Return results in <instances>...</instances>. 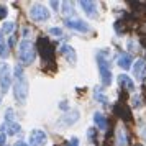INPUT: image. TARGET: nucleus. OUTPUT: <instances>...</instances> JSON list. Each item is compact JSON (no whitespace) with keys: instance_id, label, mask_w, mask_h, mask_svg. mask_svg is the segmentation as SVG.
Returning a JSON list of instances; mask_svg holds the SVG:
<instances>
[{"instance_id":"10","label":"nucleus","mask_w":146,"mask_h":146,"mask_svg":"<svg viewBox=\"0 0 146 146\" xmlns=\"http://www.w3.org/2000/svg\"><path fill=\"white\" fill-rule=\"evenodd\" d=\"M145 69H146V62L143 59H138L136 61V64L133 66V72L136 76V79H143V76H145Z\"/></svg>"},{"instance_id":"18","label":"nucleus","mask_w":146,"mask_h":146,"mask_svg":"<svg viewBox=\"0 0 146 146\" xmlns=\"http://www.w3.org/2000/svg\"><path fill=\"white\" fill-rule=\"evenodd\" d=\"M131 105L135 107V108H139V107H141V95H133Z\"/></svg>"},{"instance_id":"5","label":"nucleus","mask_w":146,"mask_h":146,"mask_svg":"<svg viewBox=\"0 0 146 146\" xmlns=\"http://www.w3.org/2000/svg\"><path fill=\"white\" fill-rule=\"evenodd\" d=\"M30 17H31V20L33 21H44V20L49 18V12H48L43 5L35 3L33 7L30 8Z\"/></svg>"},{"instance_id":"21","label":"nucleus","mask_w":146,"mask_h":146,"mask_svg":"<svg viewBox=\"0 0 146 146\" xmlns=\"http://www.w3.org/2000/svg\"><path fill=\"white\" fill-rule=\"evenodd\" d=\"M5 120H7V121H12V120H13V110H12V108H8L7 110V113H5Z\"/></svg>"},{"instance_id":"20","label":"nucleus","mask_w":146,"mask_h":146,"mask_svg":"<svg viewBox=\"0 0 146 146\" xmlns=\"http://www.w3.org/2000/svg\"><path fill=\"white\" fill-rule=\"evenodd\" d=\"M49 33L54 35V36H58V38H61V36H62V30H61V28H51Z\"/></svg>"},{"instance_id":"9","label":"nucleus","mask_w":146,"mask_h":146,"mask_svg":"<svg viewBox=\"0 0 146 146\" xmlns=\"http://www.w3.org/2000/svg\"><path fill=\"white\" fill-rule=\"evenodd\" d=\"M80 7L89 17H97V3L95 2H80Z\"/></svg>"},{"instance_id":"12","label":"nucleus","mask_w":146,"mask_h":146,"mask_svg":"<svg viewBox=\"0 0 146 146\" xmlns=\"http://www.w3.org/2000/svg\"><path fill=\"white\" fill-rule=\"evenodd\" d=\"M118 66L123 69V71H126V69H130L131 67V58H130V54H120L118 56Z\"/></svg>"},{"instance_id":"3","label":"nucleus","mask_w":146,"mask_h":146,"mask_svg":"<svg viewBox=\"0 0 146 146\" xmlns=\"http://www.w3.org/2000/svg\"><path fill=\"white\" fill-rule=\"evenodd\" d=\"M15 97L18 102L25 104V100L28 97V80L25 77H18L17 84H15Z\"/></svg>"},{"instance_id":"25","label":"nucleus","mask_w":146,"mask_h":146,"mask_svg":"<svg viewBox=\"0 0 146 146\" xmlns=\"http://www.w3.org/2000/svg\"><path fill=\"white\" fill-rule=\"evenodd\" d=\"M15 146H28V145H27V143H23V141H18Z\"/></svg>"},{"instance_id":"14","label":"nucleus","mask_w":146,"mask_h":146,"mask_svg":"<svg viewBox=\"0 0 146 146\" xmlns=\"http://www.w3.org/2000/svg\"><path fill=\"white\" fill-rule=\"evenodd\" d=\"M117 146H126V131L123 128H118L117 131Z\"/></svg>"},{"instance_id":"11","label":"nucleus","mask_w":146,"mask_h":146,"mask_svg":"<svg viewBox=\"0 0 146 146\" xmlns=\"http://www.w3.org/2000/svg\"><path fill=\"white\" fill-rule=\"evenodd\" d=\"M118 84L121 87H125L126 90H130V92H133V90H135V84H133V80L130 79L128 76H125V74L118 76Z\"/></svg>"},{"instance_id":"16","label":"nucleus","mask_w":146,"mask_h":146,"mask_svg":"<svg viewBox=\"0 0 146 146\" xmlns=\"http://www.w3.org/2000/svg\"><path fill=\"white\" fill-rule=\"evenodd\" d=\"M15 28V23L13 21H8V23H3V27H2V33L3 35H8L12 30Z\"/></svg>"},{"instance_id":"2","label":"nucleus","mask_w":146,"mask_h":146,"mask_svg":"<svg viewBox=\"0 0 146 146\" xmlns=\"http://www.w3.org/2000/svg\"><path fill=\"white\" fill-rule=\"evenodd\" d=\"M35 56H36V51H35V44L31 41L23 40L18 44V58L23 64H31L35 61Z\"/></svg>"},{"instance_id":"22","label":"nucleus","mask_w":146,"mask_h":146,"mask_svg":"<svg viewBox=\"0 0 146 146\" xmlns=\"http://www.w3.org/2000/svg\"><path fill=\"white\" fill-rule=\"evenodd\" d=\"M67 146H79V139L76 138V136H74V138H71L69 141H67Z\"/></svg>"},{"instance_id":"24","label":"nucleus","mask_w":146,"mask_h":146,"mask_svg":"<svg viewBox=\"0 0 146 146\" xmlns=\"http://www.w3.org/2000/svg\"><path fill=\"white\" fill-rule=\"evenodd\" d=\"M5 143H7V136L5 135H0V146H3Z\"/></svg>"},{"instance_id":"4","label":"nucleus","mask_w":146,"mask_h":146,"mask_svg":"<svg viewBox=\"0 0 146 146\" xmlns=\"http://www.w3.org/2000/svg\"><path fill=\"white\" fill-rule=\"evenodd\" d=\"M0 87L3 94H7L10 89V67L7 62H0Z\"/></svg>"},{"instance_id":"19","label":"nucleus","mask_w":146,"mask_h":146,"mask_svg":"<svg viewBox=\"0 0 146 146\" xmlns=\"http://www.w3.org/2000/svg\"><path fill=\"white\" fill-rule=\"evenodd\" d=\"M95 99H99L100 104H104V105L107 104V97H105L102 92H100V90H97V87H95Z\"/></svg>"},{"instance_id":"8","label":"nucleus","mask_w":146,"mask_h":146,"mask_svg":"<svg viewBox=\"0 0 146 146\" xmlns=\"http://www.w3.org/2000/svg\"><path fill=\"white\" fill-rule=\"evenodd\" d=\"M61 54H64V56H66V59L69 61L71 64H76L77 56H76V51H74L72 46H67V44H64V46L61 48Z\"/></svg>"},{"instance_id":"1","label":"nucleus","mask_w":146,"mask_h":146,"mask_svg":"<svg viewBox=\"0 0 146 146\" xmlns=\"http://www.w3.org/2000/svg\"><path fill=\"white\" fill-rule=\"evenodd\" d=\"M97 66L102 77V84L108 87L112 84V67H110V51L108 49H100L97 53Z\"/></svg>"},{"instance_id":"13","label":"nucleus","mask_w":146,"mask_h":146,"mask_svg":"<svg viewBox=\"0 0 146 146\" xmlns=\"http://www.w3.org/2000/svg\"><path fill=\"white\" fill-rule=\"evenodd\" d=\"M94 121H95L97 128H100V130H107V118L102 115V113H94Z\"/></svg>"},{"instance_id":"17","label":"nucleus","mask_w":146,"mask_h":146,"mask_svg":"<svg viewBox=\"0 0 146 146\" xmlns=\"http://www.w3.org/2000/svg\"><path fill=\"white\" fill-rule=\"evenodd\" d=\"M8 56V46L5 43H0V58H7Z\"/></svg>"},{"instance_id":"15","label":"nucleus","mask_w":146,"mask_h":146,"mask_svg":"<svg viewBox=\"0 0 146 146\" xmlns=\"http://www.w3.org/2000/svg\"><path fill=\"white\" fill-rule=\"evenodd\" d=\"M61 7H62V15H64V17H69V15L74 13L72 3H71V2H62V3H61Z\"/></svg>"},{"instance_id":"23","label":"nucleus","mask_w":146,"mask_h":146,"mask_svg":"<svg viewBox=\"0 0 146 146\" xmlns=\"http://www.w3.org/2000/svg\"><path fill=\"white\" fill-rule=\"evenodd\" d=\"M5 17H7V8L0 5V20H2V18H5Z\"/></svg>"},{"instance_id":"6","label":"nucleus","mask_w":146,"mask_h":146,"mask_svg":"<svg viewBox=\"0 0 146 146\" xmlns=\"http://www.w3.org/2000/svg\"><path fill=\"white\" fill-rule=\"evenodd\" d=\"M46 133L41 130H33L30 131V145L31 146H44L46 145Z\"/></svg>"},{"instance_id":"7","label":"nucleus","mask_w":146,"mask_h":146,"mask_svg":"<svg viewBox=\"0 0 146 146\" xmlns=\"http://www.w3.org/2000/svg\"><path fill=\"white\" fill-rule=\"evenodd\" d=\"M66 27L71 30H77L80 33H87L89 31V25L80 20H66Z\"/></svg>"}]
</instances>
